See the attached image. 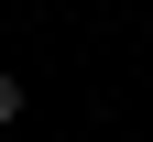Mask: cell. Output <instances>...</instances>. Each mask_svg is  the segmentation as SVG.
I'll return each mask as SVG.
<instances>
[{"mask_svg": "<svg viewBox=\"0 0 153 142\" xmlns=\"http://www.w3.org/2000/svg\"><path fill=\"white\" fill-rule=\"evenodd\" d=\"M11 120H22V77L0 66V131H11Z\"/></svg>", "mask_w": 153, "mask_h": 142, "instance_id": "cell-1", "label": "cell"}]
</instances>
